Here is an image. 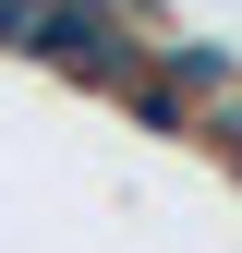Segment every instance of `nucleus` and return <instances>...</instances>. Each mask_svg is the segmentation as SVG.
<instances>
[{"label": "nucleus", "instance_id": "obj_1", "mask_svg": "<svg viewBox=\"0 0 242 253\" xmlns=\"http://www.w3.org/2000/svg\"><path fill=\"white\" fill-rule=\"evenodd\" d=\"M206 145H218V157H230V169H242V84H230V97H218V109H206Z\"/></svg>", "mask_w": 242, "mask_h": 253}]
</instances>
